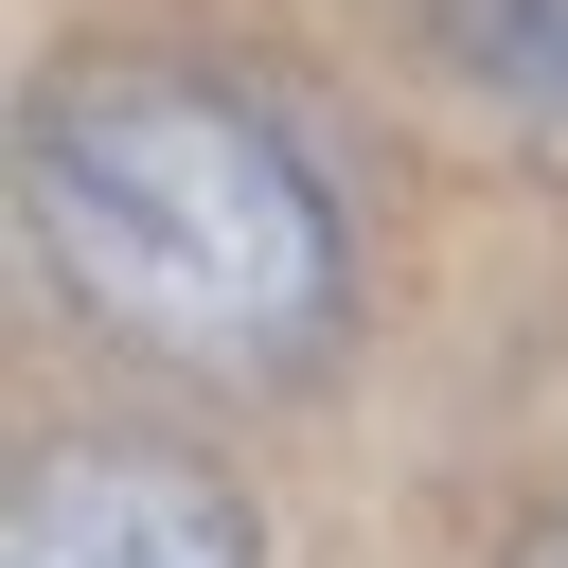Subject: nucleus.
<instances>
[{
  "instance_id": "nucleus-1",
  "label": "nucleus",
  "mask_w": 568,
  "mask_h": 568,
  "mask_svg": "<svg viewBox=\"0 0 568 568\" xmlns=\"http://www.w3.org/2000/svg\"><path fill=\"white\" fill-rule=\"evenodd\" d=\"M18 213L53 302L195 390H284L355 320V231L284 106L231 71H71L18 142Z\"/></svg>"
},
{
  "instance_id": "nucleus-2",
  "label": "nucleus",
  "mask_w": 568,
  "mask_h": 568,
  "mask_svg": "<svg viewBox=\"0 0 568 568\" xmlns=\"http://www.w3.org/2000/svg\"><path fill=\"white\" fill-rule=\"evenodd\" d=\"M0 568H266V515L178 426H53L0 497Z\"/></svg>"
},
{
  "instance_id": "nucleus-3",
  "label": "nucleus",
  "mask_w": 568,
  "mask_h": 568,
  "mask_svg": "<svg viewBox=\"0 0 568 568\" xmlns=\"http://www.w3.org/2000/svg\"><path fill=\"white\" fill-rule=\"evenodd\" d=\"M444 36H462V71H497V89L568 106V0H444Z\"/></svg>"
},
{
  "instance_id": "nucleus-4",
  "label": "nucleus",
  "mask_w": 568,
  "mask_h": 568,
  "mask_svg": "<svg viewBox=\"0 0 568 568\" xmlns=\"http://www.w3.org/2000/svg\"><path fill=\"white\" fill-rule=\"evenodd\" d=\"M532 568H568V532H550V550H532Z\"/></svg>"
}]
</instances>
